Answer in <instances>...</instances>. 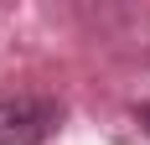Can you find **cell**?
Here are the masks:
<instances>
[{"label":"cell","mask_w":150,"mask_h":145,"mask_svg":"<svg viewBox=\"0 0 150 145\" xmlns=\"http://www.w3.org/2000/svg\"><path fill=\"white\" fill-rule=\"evenodd\" d=\"M62 130V104L47 93H5L0 99V145H47Z\"/></svg>","instance_id":"1"},{"label":"cell","mask_w":150,"mask_h":145,"mask_svg":"<svg viewBox=\"0 0 150 145\" xmlns=\"http://www.w3.org/2000/svg\"><path fill=\"white\" fill-rule=\"evenodd\" d=\"M135 114H140V124H145V135H150V104H140Z\"/></svg>","instance_id":"2"}]
</instances>
